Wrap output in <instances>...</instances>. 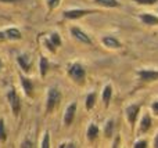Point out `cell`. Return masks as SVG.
<instances>
[{"instance_id": "obj_1", "label": "cell", "mask_w": 158, "mask_h": 148, "mask_svg": "<svg viewBox=\"0 0 158 148\" xmlns=\"http://www.w3.org/2000/svg\"><path fill=\"white\" fill-rule=\"evenodd\" d=\"M68 75L71 79H74L77 83H83L85 78H86V71L85 66L79 62H75L68 66Z\"/></svg>"}, {"instance_id": "obj_2", "label": "cell", "mask_w": 158, "mask_h": 148, "mask_svg": "<svg viewBox=\"0 0 158 148\" xmlns=\"http://www.w3.org/2000/svg\"><path fill=\"white\" fill-rule=\"evenodd\" d=\"M61 100V93L58 91V89L53 87L49 90V93H47V101H46V112H53V110H54L56 107L58 105V102H60Z\"/></svg>"}, {"instance_id": "obj_3", "label": "cell", "mask_w": 158, "mask_h": 148, "mask_svg": "<svg viewBox=\"0 0 158 148\" xmlns=\"http://www.w3.org/2000/svg\"><path fill=\"white\" fill-rule=\"evenodd\" d=\"M7 100H8V102H10V105H11L13 114L17 116L19 114V110H21V104H19V97L17 96V93H15L14 89H11V90L7 93Z\"/></svg>"}, {"instance_id": "obj_4", "label": "cell", "mask_w": 158, "mask_h": 148, "mask_svg": "<svg viewBox=\"0 0 158 148\" xmlns=\"http://www.w3.org/2000/svg\"><path fill=\"white\" fill-rule=\"evenodd\" d=\"M140 108H142L140 104H132L125 110L126 118H128L131 126H133V125L136 123V119H137V115H139V112H140Z\"/></svg>"}, {"instance_id": "obj_5", "label": "cell", "mask_w": 158, "mask_h": 148, "mask_svg": "<svg viewBox=\"0 0 158 148\" xmlns=\"http://www.w3.org/2000/svg\"><path fill=\"white\" fill-rule=\"evenodd\" d=\"M94 11L93 10H82V8H75V10H67L64 11V18L67 19H78L81 17L89 15V14H93Z\"/></svg>"}, {"instance_id": "obj_6", "label": "cell", "mask_w": 158, "mask_h": 148, "mask_svg": "<svg viewBox=\"0 0 158 148\" xmlns=\"http://www.w3.org/2000/svg\"><path fill=\"white\" fill-rule=\"evenodd\" d=\"M69 32H71V35L74 36L77 40L81 42V43L92 44V39H90L89 35H87L86 32H83L82 29H79V28H77V26H72L71 29H69Z\"/></svg>"}, {"instance_id": "obj_7", "label": "cell", "mask_w": 158, "mask_h": 148, "mask_svg": "<svg viewBox=\"0 0 158 148\" xmlns=\"http://www.w3.org/2000/svg\"><path fill=\"white\" fill-rule=\"evenodd\" d=\"M22 36L17 28H8L6 30H0V39H6V40H19Z\"/></svg>"}, {"instance_id": "obj_8", "label": "cell", "mask_w": 158, "mask_h": 148, "mask_svg": "<svg viewBox=\"0 0 158 148\" xmlns=\"http://www.w3.org/2000/svg\"><path fill=\"white\" fill-rule=\"evenodd\" d=\"M137 76H139L143 82H156V80H158V71L142 69V71H137Z\"/></svg>"}, {"instance_id": "obj_9", "label": "cell", "mask_w": 158, "mask_h": 148, "mask_svg": "<svg viewBox=\"0 0 158 148\" xmlns=\"http://www.w3.org/2000/svg\"><path fill=\"white\" fill-rule=\"evenodd\" d=\"M75 112H77V102H72V104L68 105V108L65 111V115H64V125L65 126H69L74 122Z\"/></svg>"}, {"instance_id": "obj_10", "label": "cell", "mask_w": 158, "mask_h": 148, "mask_svg": "<svg viewBox=\"0 0 158 148\" xmlns=\"http://www.w3.org/2000/svg\"><path fill=\"white\" fill-rule=\"evenodd\" d=\"M101 43L107 47V49H121V42L114 36H104L101 39Z\"/></svg>"}, {"instance_id": "obj_11", "label": "cell", "mask_w": 158, "mask_h": 148, "mask_svg": "<svg viewBox=\"0 0 158 148\" xmlns=\"http://www.w3.org/2000/svg\"><path fill=\"white\" fill-rule=\"evenodd\" d=\"M17 61H18V65L21 66L22 71H24V72H29V71H31L29 55H27V54H21L18 58H17Z\"/></svg>"}, {"instance_id": "obj_12", "label": "cell", "mask_w": 158, "mask_h": 148, "mask_svg": "<svg viewBox=\"0 0 158 148\" xmlns=\"http://www.w3.org/2000/svg\"><path fill=\"white\" fill-rule=\"evenodd\" d=\"M140 19H142L143 24L150 25V26H156V25H158V17L153 15V14H142V15H140Z\"/></svg>"}, {"instance_id": "obj_13", "label": "cell", "mask_w": 158, "mask_h": 148, "mask_svg": "<svg viewBox=\"0 0 158 148\" xmlns=\"http://www.w3.org/2000/svg\"><path fill=\"white\" fill-rule=\"evenodd\" d=\"M49 69H50V62L47 61L46 57H43V55H42L40 60H39V72H40V76L42 78L46 76L47 72H49Z\"/></svg>"}, {"instance_id": "obj_14", "label": "cell", "mask_w": 158, "mask_h": 148, "mask_svg": "<svg viewBox=\"0 0 158 148\" xmlns=\"http://www.w3.org/2000/svg\"><path fill=\"white\" fill-rule=\"evenodd\" d=\"M150 127H151V116L148 115V114H146V115L142 118V121H140L139 132L140 133H146V132L150 130Z\"/></svg>"}, {"instance_id": "obj_15", "label": "cell", "mask_w": 158, "mask_h": 148, "mask_svg": "<svg viewBox=\"0 0 158 148\" xmlns=\"http://www.w3.org/2000/svg\"><path fill=\"white\" fill-rule=\"evenodd\" d=\"M111 96H112V87H111V85H107L106 87L103 89V102H104V107L106 108L110 105Z\"/></svg>"}, {"instance_id": "obj_16", "label": "cell", "mask_w": 158, "mask_h": 148, "mask_svg": "<svg viewBox=\"0 0 158 148\" xmlns=\"http://www.w3.org/2000/svg\"><path fill=\"white\" fill-rule=\"evenodd\" d=\"M21 83H22V87H24V91L27 96H32V90H33V85L28 78L21 76Z\"/></svg>"}, {"instance_id": "obj_17", "label": "cell", "mask_w": 158, "mask_h": 148, "mask_svg": "<svg viewBox=\"0 0 158 148\" xmlns=\"http://www.w3.org/2000/svg\"><path fill=\"white\" fill-rule=\"evenodd\" d=\"M97 134H98V127L96 126L94 123L89 125V127H87V140L92 143V141H94L96 138H97Z\"/></svg>"}, {"instance_id": "obj_18", "label": "cell", "mask_w": 158, "mask_h": 148, "mask_svg": "<svg viewBox=\"0 0 158 148\" xmlns=\"http://www.w3.org/2000/svg\"><path fill=\"white\" fill-rule=\"evenodd\" d=\"M98 6L101 7H110V8H114V7H119L121 3L118 0H94Z\"/></svg>"}, {"instance_id": "obj_19", "label": "cell", "mask_w": 158, "mask_h": 148, "mask_svg": "<svg viewBox=\"0 0 158 148\" xmlns=\"http://www.w3.org/2000/svg\"><path fill=\"white\" fill-rule=\"evenodd\" d=\"M114 127H115V123H114L112 119L107 121L106 126H104V136H106L107 138H110L112 136V133H114Z\"/></svg>"}, {"instance_id": "obj_20", "label": "cell", "mask_w": 158, "mask_h": 148, "mask_svg": "<svg viewBox=\"0 0 158 148\" xmlns=\"http://www.w3.org/2000/svg\"><path fill=\"white\" fill-rule=\"evenodd\" d=\"M49 42L56 47V49H57L58 46H61V38H60V35H58L57 32H53L52 35H50Z\"/></svg>"}, {"instance_id": "obj_21", "label": "cell", "mask_w": 158, "mask_h": 148, "mask_svg": "<svg viewBox=\"0 0 158 148\" xmlns=\"http://www.w3.org/2000/svg\"><path fill=\"white\" fill-rule=\"evenodd\" d=\"M96 104V93H89L86 97V110H92Z\"/></svg>"}, {"instance_id": "obj_22", "label": "cell", "mask_w": 158, "mask_h": 148, "mask_svg": "<svg viewBox=\"0 0 158 148\" xmlns=\"http://www.w3.org/2000/svg\"><path fill=\"white\" fill-rule=\"evenodd\" d=\"M7 140V133H6V127H4V121L0 119V141L4 143Z\"/></svg>"}, {"instance_id": "obj_23", "label": "cell", "mask_w": 158, "mask_h": 148, "mask_svg": "<svg viewBox=\"0 0 158 148\" xmlns=\"http://www.w3.org/2000/svg\"><path fill=\"white\" fill-rule=\"evenodd\" d=\"M40 147H43V148L50 147V133L49 132H44V136H43V140H42Z\"/></svg>"}, {"instance_id": "obj_24", "label": "cell", "mask_w": 158, "mask_h": 148, "mask_svg": "<svg viewBox=\"0 0 158 148\" xmlns=\"http://www.w3.org/2000/svg\"><path fill=\"white\" fill-rule=\"evenodd\" d=\"M137 4H143V6H153L156 4L158 0H135Z\"/></svg>"}, {"instance_id": "obj_25", "label": "cell", "mask_w": 158, "mask_h": 148, "mask_svg": "<svg viewBox=\"0 0 158 148\" xmlns=\"http://www.w3.org/2000/svg\"><path fill=\"white\" fill-rule=\"evenodd\" d=\"M135 148H146L147 147V141L146 140H140V141H136V143L133 144Z\"/></svg>"}, {"instance_id": "obj_26", "label": "cell", "mask_w": 158, "mask_h": 148, "mask_svg": "<svg viewBox=\"0 0 158 148\" xmlns=\"http://www.w3.org/2000/svg\"><path fill=\"white\" fill-rule=\"evenodd\" d=\"M58 2H60V0H46V4H47V7H49L50 10H53V8L58 4Z\"/></svg>"}, {"instance_id": "obj_27", "label": "cell", "mask_w": 158, "mask_h": 148, "mask_svg": "<svg viewBox=\"0 0 158 148\" xmlns=\"http://www.w3.org/2000/svg\"><path fill=\"white\" fill-rule=\"evenodd\" d=\"M151 110H153V112L156 114V115H158V101H154L153 105H151Z\"/></svg>"}, {"instance_id": "obj_28", "label": "cell", "mask_w": 158, "mask_h": 148, "mask_svg": "<svg viewBox=\"0 0 158 148\" xmlns=\"http://www.w3.org/2000/svg\"><path fill=\"white\" fill-rule=\"evenodd\" d=\"M74 148L75 146H74V143H63V144H61V146H60V148Z\"/></svg>"}, {"instance_id": "obj_29", "label": "cell", "mask_w": 158, "mask_h": 148, "mask_svg": "<svg viewBox=\"0 0 158 148\" xmlns=\"http://www.w3.org/2000/svg\"><path fill=\"white\" fill-rule=\"evenodd\" d=\"M21 147H28V148H31V147H32V143H31V141H24V143H22L21 144Z\"/></svg>"}, {"instance_id": "obj_30", "label": "cell", "mask_w": 158, "mask_h": 148, "mask_svg": "<svg viewBox=\"0 0 158 148\" xmlns=\"http://www.w3.org/2000/svg\"><path fill=\"white\" fill-rule=\"evenodd\" d=\"M18 0H0V3H7V4H10V3H17Z\"/></svg>"}, {"instance_id": "obj_31", "label": "cell", "mask_w": 158, "mask_h": 148, "mask_svg": "<svg viewBox=\"0 0 158 148\" xmlns=\"http://www.w3.org/2000/svg\"><path fill=\"white\" fill-rule=\"evenodd\" d=\"M154 147L158 148V134L156 136V138H154Z\"/></svg>"}, {"instance_id": "obj_32", "label": "cell", "mask_w": 158, "mask_h": 148, "mask_svg": "<svg viewBox=\"0 0 158 148\" xmlns=\"http://www.w3.org/2000/svg\"><path fill=\"white\" fill-rule=\"evenodd\" d=\"M2 66H3V64H2V61H0V69H2Z\"/></svg>"}]
</instances>
